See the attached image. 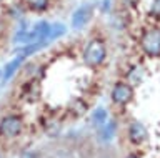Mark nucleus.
Listing matches in <instances>:
<instances>
[{"instance_id": "1", "label": "nucleus", "mask_w": 160, "mask_h": 158, "mask_svg": "<svg viewBox=\"0 0 160 158\" xmlns=\"http://www.w3.org/2000/svg\"><path fill=\"white\" fill-rule=\"evenodd\" d=\"M105 57H107V47H105L103 40L100 38H93L88 42V45L83 50V62L87 67H98L102 65Z\"/></svg>"}, {"instance_id": "2", "label": "nucleus", "mask_w": 160, "mask_h": 158, "mask_svg": "<svg viewBox=\"0 0 160 158\" xmlns=\"http://www.w3.org/2000/svg\"><path fill=\"white\" fill-rule=\"evenodd\" d=\"M142 48L150 57L160 55V28H150L142 35Z\"/></svg>"}, {"instance_id": "3", "label": "nucleus", "mask_w": 160, "mask_h": 158, "mask_svg": "<svg viewBox=\"0 0 160 158\" xmlns=\"http://www.w3.org/2000/svg\"><path fill=\"white\" fill-rule=\"evenodd\" d=\"M22 132V120L17 115H8L0 122V135L7 136V138H13L20 135Z\"/></svg>"}, {"instance_id": "4", "label": "nucleus", "mask_w": 160, "mask_h": 158, "mask_svg": "<svg viewBox=\"0 0 160 158\" xmlns=\"http://www.w3.org/2000/svg\"><path fill=\"white\" fill-rule=\"evenodd\" d=\"M133 97V88L127 85L123 82H118L115 83V87L112 88V100L117 103V105H125L132 100Z\"/></svg>"}, {"instance_id": "5", "label": "nucleus", "mask_w": 160, "mask_h": 158, "mask_svg": "<svg viewBox=\"0 0 160 158\" xmlns=\"http://www.w3.org/2000/svg\"><path fill=\"white\" fill-rule=\"evenodd\" d=\"M92 15H93V7L90 3H85V5L78 7L72 15V27L77 28V30L78 28H83L90 22Z\"/></svg>"}, {"instance_id": "6", "label": "nucleus", "mask_w": 160, "mask_h": 158, "mask_svg": "<svg viewBox=\"0 0 160 158\" xmlns=\"http://www.w3.org/2000/svg\"><path fill=\"white\" fill-rule=\"evenodd\" d=\"M128 138L132 143H142L145 141V138H147V128H145L140 122H133L130 123L128 127Z\"/></svg>"}, {"instance_id": "7", "label": "nucleus", "mask_w": 160, "mask_h": 158, "mask_svg": "<svg viewBox=\"0 0 160 158\" xmlns=\"http://www.w3.org/2000/svg\"><path fill=\"white\" fill-rule=\"evenodd\" d=\"M113 136H115V123H113V122H107L102 128H100L98 138H100V141L108 143Z\"/></svg>"}, {"instance_id": "8", "label": "nucleus", "mask_w": 160, "mask_h": 158, "mask_svg": "<svg viewBox=\"0 0 160 158\" xmlns=\"http://www.w3.org/2000/svg\"><path fill=\"white\" fill-rule=\"evenodd\" d=\"M107 120H108V113H107L105 108L100 107V108H97V110H93V113H92V125L95 128L103 127L105 123H107Z\"/></svg>"}, {"instance_id": "9", "label": "nucleus", "mask_w": 160, "mask_h": 158, "mask_svg": "<svg viewBox=\"0 0 160 158\" xmlns=\"http://www.w3.org/2000/svg\"><path fill=\"white\" fill-rule=\"evenodd\" d=\"M22 60H23V57H17L13 62H10V63H8L7 68H5V80H8V78L13 75V72L17 70V67L20 65V63H22Z\"/></svg>"}, {"instance_id": "10", "label": "nucleus", "mask_w": 160, "mask_h": 158, "mask_svg": "<svg viewBox=\"0 0 160 158\" xmlns=\"http://www.w3.org/2000/svg\"><path fill=\"white\" fill-rule=\"evenodd\" d=\"M65 32V28H63V25H60V23H57V25H52L50 27V30H48V37H47V40H55L57 37H60L62 33Z\"/></svg>"}, {"instance_id": "11", "label": "nucleus", "mask_w": 160, "mask_h": 158, "mask_svg": "<svg viewBox=\"0 0 160 158\" xmlns=\"http://www.w3.org/2000/svg\"><path fill=\"white\" fill-rule=\"evenodd\" d=\"M27 3L33 10H45L48 5V0H27Z\"/></svg>"}, {"instance_id": "12", "label": "nucleus", "mask_w": 160, "mask_h": 158, "mask_svg": "<svg viewBox=\"0 0 160 158\" xmlns=\"http://www.w3.org/2000/svg\"><path fill=\"white\" fill-rule=\"evenodd\" d=\"M150 13H152L153 17H160V0H153V2H152Z\"/></svg>"}, {"instance_id": "13", "label": "nucleus", "mask_w": 160, "mask_h": 158, "mask_svg": "<svg viewBox=\"0 0 160 158\" xmlns=\"http://www.w3.org/2000/svg\"><path fill=\"white\" fill-rule=\"evenodd\" d=\"M52 158H72V156H70L67 151H57L52 155Z\"/></svg>"}, {"instance_id": "14", "label": "nucleus", "mask_w": 160, "mask_h": 158, "mask_svg": "<svg viewBox=\"0 0 160 158\" xmlns=\"http://www.w3.org/2000/svg\"><path fill=\"white\" fill-rule=\"evenodd\" d=\"M22 158H38V156L35 155V153H30L28 151V153H25V155H22Z\"/></svg>"}, {"instance_id": "15", "label": "nucleus", "mask_w": 160, "mask_h": 158, "mask_svg": "<svg viewBox=\"0 0 160 158\" xmlns=\"http://www.w3.org/2000/svg\"><path fill=\"white\" fill-rule=\"evenodd\" d=\"M127 158H138V156H137V155H128Z\"/></svg>"}, {"instance_id": "16", "label": "nucleus", "mask_w": 160, "mask_h": 158, "mask_svg": "<svg viewBox=\"0 0 160 158\" xmlns=\"http://www.w3.org/2000/svg\"><path fill=\"white\" fill-rule=\"evenodd\" d=\"M128 3H137V0H128Z\"/></svg>"}]
</instances>
